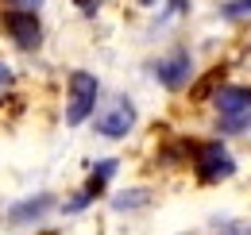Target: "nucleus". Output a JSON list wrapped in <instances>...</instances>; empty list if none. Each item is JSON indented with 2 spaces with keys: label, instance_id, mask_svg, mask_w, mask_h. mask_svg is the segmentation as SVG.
<instances>
[{
  "label": "nucleus",
  "instance_id": "nucleus-7",
  "mask_svg": "<svg viewBox=\"0 0 251 235\" xmlns=\"http://www.w3.org/2000/svg\"><path fill=\"white\" fill-rule=\"evenodd\" d=\"M213 104L220 108V116H248L251 112V85H220Z\"/></svg>",
  "mask_w": 251,
  "mask_h": 235
},
{
  "label": "nucleus",
  "instance_id": "nucleus-8",
  "mask_svg": "<svg viewBox=\"0 0 251 235\" xmlns=\"http://www.w3.org/2000/svg\"><path fill=\"white\" fill-rule=\"evenodd\" d=\"M151 201H155L151 189H124V193L112 197V212H143Z\"/></svg>",
  "mask_w": 251,
  "mask_h": 235
},
{
  "label": "nucleus",
  "instance_id": "nucleus-13",
  "mask_svg": "<svg viewBox=\"0 0 251 235\" xmlns=\"http://www.w3.org/2000/svg\"><path fill=\"white\" fill-rule=\"evenodd\" d=\"M12 8H24V12H39L43 8V0H8Z\"/></svg>",
  "mask_w": 251,
  "mask_h": 235
},
{
  "label": "nucleus",
  "instance_id": "nucleus-12",
  "mask_svg": "<svg viewBox=\"0 0 251 235\" xmlns=\"http://www.w3.org/2000/svg\"><path fill=\"white\" fill-rule=\"evenodd\" d=\"M248 12H251V0H232L224 8V16H248Z\"/></svg>",
  "mask_w": 251,
  "mask_h": 235
},
{
  "label": "nucleus",
  "instance_id": "nucleus-11",
  "mask_svg": "<svg viewBox=\"0 0 251 235\" xmlns=\"http://www.w3.org/2000/svg\"><path fill=\"white\" fill-rule=\"evenodd\" d=\"M12 81H16V73H12V66L8 62H0V96L12 89Z\"/></svg>",
  "mask_w": 251,
  "mask_h": 235
},
{
  "label": "nucleus",
  "instance_id": "nucleus-14",
  "mask_svg": "<svg viewBox=\"0 0 251 235\" xmlns=\"http://www.w3.org/2000/svg\"><path fill=\"white\" fill-rule=\"evenodd\" d=\"M74 4H77V8L85 12V16H97V8H100L104 0H74Z\"/></svg>",
  "mask_w": 251,
  "mask_h": 235
},
{
  "label": "nucleus",
  "instance_id": "nucleus-10",
  "mask_svg": "<svg viewBox=\"0 0 251 235\" xmlns=\"http://www.w3.org/2000/svg\"><path fill=\"white\" fill-rule=\"evenodd\" d=\"M89 205H93V197H89V193L81 189L77 197H70V201H66V205H62V216H77V212H85V208H89Z\"/></svg>",
  "mask_w": 251,
  "mask_h": 235
},
{
  "label": "nucleus",
  "instance_id": "nucleus-15",
  "mask_svg": "<svg viewBox=\"0 0 251 235\" xmlns=\"http://www.w3.org/2000/svg\"><path fill=\"white\" fill-rule=\"evenodd\" d=\"M139 4H143V8H151V4H158V0H139Z\"/></svg>",
  "mask_w": 251,
  "mask_h": 235
},
{
  "label": "nucleus",
  "instance_id": "nucleus-5",
  "mask_svg": "<svg viewBox=\"0 0 251 235\" xmlns=\"http://www.w3.org/2000/svg\"><path fill=\"white\" fill-rule=\"evenodd\" d=\"M151 73H155V81H158L162 89L178 93V89H186L189 77H193V54H189L186 47H178V50L162 54V58L151 66Z\"/></svg>",
  "mask_w": 251,
  "mask_h": 235
},
{
  "label": "nucleus",
  "instance_id": "nucleus-2",
  "mask_svg": "<svg viewBox=\"0 0 251 235\" xmlns=\"http://www.w3.org/2000/svg\"><path fill=\"white\" fill-rule=\"evenodd\" d=\"M193 174L201 185H220L236 174V158L224 143H201L193 150Z\"/></svg>",
  "mask_w": 251,
  "mask_h": 235
},
{
  "label": "nucleus",
  "instance_id": "nucleus-6",
  "mask_svg": "<svg viewBox=\"0 0 251 235\" xmlns=\"http://www.w3.org/2000/svg\"><path fill=\"white\" fill-rule=\"evenodd\" d=\"M54 193H35V197H24L8 208V224L12 228H27V224H39L47 212H54Z\"/></svg>",
  "mask_w": 251,
  "mask_h": 235
},
{
  "label": "nucleus",
  "instance_id": "nucleus-3",
  "mask_svg": "<svg viewBox=\"0 0 251 235\" xmlns=\"http://www.w3.org/2000/svg\"><path fill=\"white\" fill-rule=\"evenodd\" d=\"M93 116H97L93 119L97 135H104V139H127V131L135 127V104L120 93V96H108Z\"/></svg>",
  "mask_w": 251,
  "mask_h": 235
},
{
  "label": "nucleus",
  "instance_id": "nucleus-1",
  "mask_svg": "<svg viewBox=\"0 0 251 235\" xmlns=\"http://www.w3.org/2000/svg\"><path fill=\"white\" fill-rule=\"evenodd\" d=\"M97 100H100V81H97V73L74 70L70 81H66V123H70V127H81V123L97 112Z\"/></svg>",
  "mask_w": 251,
  "mask_h": 235
},
{
  "label": "nucleus",
  "instance_id": "nucleus-4",
  "mask_svg": "<svg viewBox=\"0 0 251 235\" xmlns=\"http://www.w3.org/2000/svg\"><path fill=\"white\" fill-rule=\"evenodd\" d=\"M0 31L20 47V50H39L43 43V24L39 12H24V8H4L0 12Z\"/></svg>",
  "mask_w": 251,
  "mask_h": 235
},
{
  "label": "nucleus",
  "instance_id": "nucleus-9",
  "mask_svg": "<svg viewBox=\"0 0 251 235\" xmlns=\"http://www.w3.org/2000/svg\"><path fill=\"white\" fill-rule=\"evenodd\" d=\"M116 170H120V162H116V158H100V162L93 166V174H89V185H85V193H89V197L97 201V197L104 193V185L116 177Z\"/></svg>",
  "mask_w": 251,
  "mask_h": 235
}]
</instances>
